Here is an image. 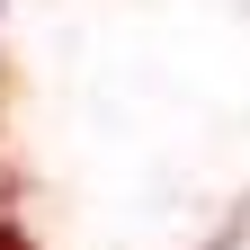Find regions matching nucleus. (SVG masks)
<instances>
[{"instance_id": "nucleus-1", "label": "nucleus", "mask_w": 250, "mask_h": 250, "mask_svg": "<svg viewBox=\"0 0 250 250\" xmlns=\"http://www.w3.org/2000/svg\"><path fill=\"white\" fill-rule=\"evenodd\" d=\"M0 250H36V241H27V232L9 224V214H0Z\"/></svg>"}]
</instances>
